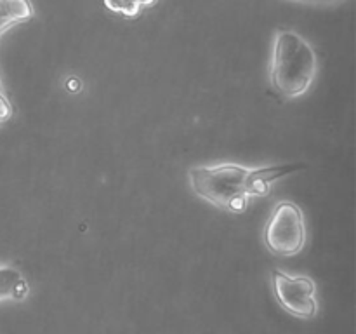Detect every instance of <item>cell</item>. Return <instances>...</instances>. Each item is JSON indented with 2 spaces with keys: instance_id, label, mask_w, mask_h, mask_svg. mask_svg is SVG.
<instances>
[{
  "instance_id": "1",
  "label": "cell",
  "mask_w": 356,
  "mask_h": 334,
  "mask_svg": "<svg viewBox=\"0 0 356 334\" xmlns=\"http://www.w3.org/2000/svg\"><path fill=\"white\" fill-rule=\"evenodd\" d=\"M316 75V54L296 31L277 33L271 58V84L285 97H298L309 89Z\"/></svg>"
},
{
  "instance_id": "2",
  "label": "cell",
  "mask_w": 356,
  "mask_h": 334,
  "mask_svg": "<svg viewBox=\"0 0 356 334\" xmlns=\"http://www.w3.org/2000/svg\"><path fill=\"white\" fill-rule=\"evenodd\" d=\"M249 167L221 164L190 169V184L204 200L232 212H243L249 205Z\"/></svg>"
},
{
  "instance_id": "3",
  "label": "cell",
  "mask_w": 356,
  "mask_h": 334,
  "mask_svg": "<svg viewBox=\"0 0 356 334\" xmlns=\"http://www.w3.org/2000/svg\"><path fill=\"white\" fill-rule=\"evenodd\" d=\"M264 244L278 256H296L306 246V223L301 207L294 202L284 200L275 205L266 226Z\"/></svg>"
},
{
  "instance_id": "4",
  "label": "cell",
  "mask_w": 356,
  "mask_h": 334,
  "mask_svg": "<svg viewBox=\"0 0 356 334\" xmlns=\"http://www.w3.org/2000/svg\"><path fill=\"white\" fill-rule=\"evenodd\" d=\"M273 291L278 303L284 306L292 315L301 317V319H312L315 317L316 308V285L309 277L299 275L291 277L282 271H273Z\"/></svg>"
},
{
  "instance_id": "5",
  "label": "cell",
  "mask_w": 356,
  "mask_h": 334,
  "mask_svg": "<svg viewBox=\"0 0 356 334\" xmlns=\"http://www.w3.org/2000/svg\"><path fill=\"white\" fill-rule=\"evenodd\" d=\"M33 17L30 0H0V35L9 26Z\"/></svg>"
},
{
  "instance_id": "6",
  "label": "cell",
  "mask_w": 356,
  "mask_h": 334,
  "mask_svg": "<svg viewBox=\"0 0 356 334\" xmlns=\"http://www.w3.org/2000/svg\"><path fill=\"white\" fill-rule=\"evenodd\" d=\"M28 294V284L23 273L16 268H0V301L2 299H24Z\"/></svg>"
},
{
  "instance_id": "7",
  "label": "cell",
  "mask_w": 356,
  "mask_h": 334,
  "mask_svg": "<svg viewBox=\"0 0 356 334\" xmlns=\"http://www.w3.org/2000/svg\"><path fill=\"white\" fill-rule=\"evenodd\" d=\"M306 166L302 164H284V166H270V167H261V169H250L249 177L250 180L263 181V183L270 184L271 181H277L280 177L287 176V174L296 173V170H302Z\"/></svg>"
},
{
  "instance_id": "8",
  "label": "cell",
  "mask_w": 356,
  "mask_h": 334,
  "mask_svg": "<svg viewBox=\"0 0 356 334\" xmlns=\"http://www.w3.org/2000/svg\"><path fill=\"white\" fill-rule=\"evenodd\" d=\"M155 2L156 0H104V6L111 13L132 19V17H138L143 9L155 6Z\"/></svg>"
},
{
  "instance_id": "9",
  "label": "cell",
  "mask_w": 356,
  "mask_h": 334,
  "mask_svg": "<svg viewBox=\"0 0 356 334\" xmlns=\"http://www.w3.org/2000/svg\"><path fill=\"white\" fill-rule=\"evenodd\" d=\"M10 115H13V106H10L9 100L0 90V122H6Z\"/></svg>"
},
{
  "instance_id": "10",
  "label": "cell",
  "mask_w": 356,
  "mask_h": 334,
  "mask_svg": "<svg viewBox=\"0 0 356 334\" xmlns=\"http://www.w3.org/2000/svg\"><path fill=\"white\" fill-rule=\"evenodd\" d=\"M0 90H2V86H0Z\"/></svg>"
},
{
  "instance_id": "11",
  "label": "cell",
  "mask_w": 356,
  "mask_h": 334,
  "mask_svg": "<svg viewBox=\"0 0 356 334\" xmlns=\"http://www.w3.org/2000/svg\"><path fill=\"white\" fill-rule=\"evenodd\" d=\"M0 124H2V122H0Z\"/></svg>"
}]
</instances>
